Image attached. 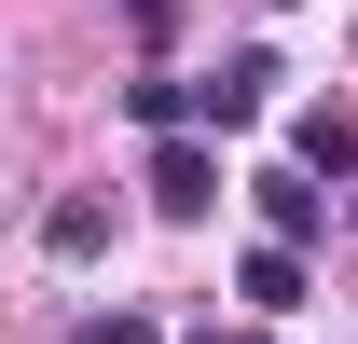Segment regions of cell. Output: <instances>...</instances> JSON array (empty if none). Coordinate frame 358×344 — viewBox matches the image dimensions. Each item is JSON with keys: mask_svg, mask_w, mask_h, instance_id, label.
Listing matches in <instances>:
<instances>
[{"mask_svg": "<svg viewBox=\"0 0 358 344\" xmlns=\"http://www.w3.org/2000/svg\"><path fill=\"white\" fill-rule=\"evenodd\" d=\"M42 248H55V261H96V248H110V207H96V193H69V207L42 220Z\"/></svg>", "mask_w": 358, "mask_h": 344, "instance_id": "cell-6", "label": "cell"}, {"mask_svg": "<svg viewBox=\"0 0 358 344\" xmlns=\"http://www.w3.org/2000/svg\"><path fill=\"white\" fill-rule=\"evenodd\" d=\"M275 96V55H221V69H207V83H193V124L221 138V124H248V110H262Z\"/></svg>", "mask_w": 358, "mask_h": 344, "instance_id": "cell-2", "label": "cell"}, {"mask_svg": "<svg viewBox=\"0 0 358 344\" xmlns=\"http://www.w3.org/2000/svg\"><path fill=\"white\" fill-rule=\"evenodd\" d=\"M248 193H262V220H275V248H303L317 220H331V193H317L303 166H262V179H248Z\"/></svg>", "mask_w": 358, "mask_h": 344, "instance_id": "cell-3", "label": "cell"}, {"mask_svg": "<svg viewBox=\"0 0 358 344\" xmlns=\"http://www.w3.org/2000/svg\"><path fill=\"white\" fill-rule=\"evenodd\" d=\"M207 344H262V331H207Z\"/></svg>", "mask_w": 358, "mask_h": 344, "instance_id": "cell-8", "label": "cell"}, {"mask_svg": "<svg viewBox=\"0 0 358 344\" xmlns=\"http://www.w3.org/2000/svg\"><path fill=\"white\" fill-rule=\"evenodd\" d=\"M69 344H166V317H138V303H96V317H83Z\"/></svg>", "mask_w": 358, "mask_h": 344, "instance_id": "cell-7", "label": "cell"}, {"mask_svg": "<svg viewBox=\"0 0 358 344\" xmlns=\"http://www.w3.org/2000/svg\"><path fill=\"white\" fill-rule=\"evenodd\" d=\"M234 289L262 303V317H289V303H303V248H248V261H234Z\"/></svg>", "mask_w": 358, "mask_h": 344, "instance_id": "cell-4", "label": "cell"}, {"mask_svg": "<svg viewBox=\"0 0 358 344\" xmlns=\"http://www.w3.org/2000/svg\"><path fill=\"white\" fill-rule=\"evenodd\" d=\"M152 207H166V220H207V207H221V152H207V138H152Z\"/></svg>", "mask_w": 358, "mask_h": 344, "instance_id": "cell-1", "label": "cell"}, {"mask_svg": "<svg viewBox=\"0 0 358 344\" xmlns=\"http://www.w3.org/2000/svg\"><path fill=\"white\" fill-rule=\"evenodd\" d=\"M345 220H358V207H345Z\"/></svg>", "mask_w": 358, "mask_h": 344, "instance_id": "cell-9", "label": "cell"}, {"mask_svg": "<svg viewBox=\"0 0 358 344\" xmlns=\"http://www.w3.org/2000/svg\"><path fill=\"white\" fill-rule=\"evenodd\" d=\"M289 152H303V179H317V166L345 179V166H358V110H303V124H289Z\"/></svg>", "mask_w": 358, "mask_h": 344, "instance_id": "cell-5", "label": "cell"}]
</instances>
